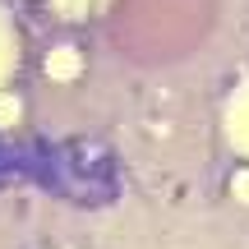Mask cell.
I'll list each match as a JSON object with an SVG mask.
<instances>
[{"instance_id":"6da1fadb","label":"cell","mask_w":249,"mask_h":249,"mask_svg":"<svg viewBox=\"0 0 249 249\" xmlns=\"http://www.w3.org/2000/svg\"><path fill=\"white\" fill-rule=\"evenodd\" d=\"M231 189H235V194H245V203H249V171H240V176L231 180Z\"/></svg>"}]
</instances>
